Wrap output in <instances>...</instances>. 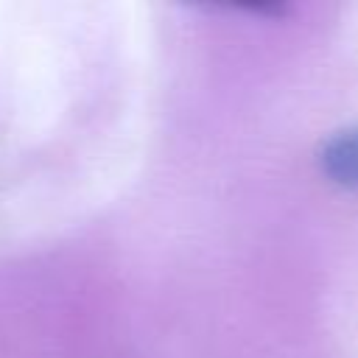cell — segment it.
Returning a JSON list of instances; mask_svg holds the SVG:
<instances>
[{
  "instance_id": "obj_1",
  "label": "cell",
  "mask_w": 358,
  "mask_h": 358,
  "mask_svg": "<svg viewBox=\"0 0 358 358\" xmlns=\"http://www.w3.org/2000/svg\"><path fill=\"white\" fill-rule=\"evenodd\" d=\"M319 165L330 182L358 190V126L330 134L319 148Z\"/></svg>"
}]
</instances>
